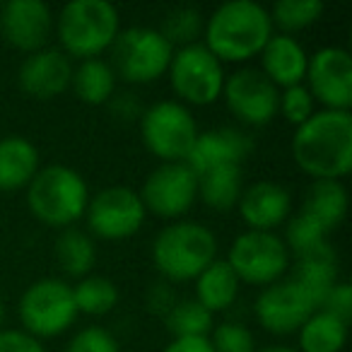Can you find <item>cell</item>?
<instances>
[{"instance_id": "33", "label": "cell", "mask_w": 352, "mask_h": 352, "mask_svg": "<svg viewBox=\"0 0 352 352\" xmlns=\"http://www.w3.org/2000/svg\"><path fill=\"white\" fill-rule=\"evenodd\" d=\"M326 234L328 232L321 230L311 217L299 212V215H294L292 220H289L287 232H285V236H287V244L285 246H289V249L294 251V256H302V254H307V251L316 249V246L326 244L328 241Z\"/></svg>"}, {"instance_id": "38", "label": "cell", "mask_w": 352, "mask_h": 352, "mask_svg": "<svg viewBox=\"0 0 352 352\" xmlns=\"http://www.w3.org/2000/svg\"><path fill=\"white\" fill-rule=\"evenodd\" d=\"M0 352H44V347L25 331H0Z\"/></svg>"}, {"instance_id": "31", "label": "cell", "mask_w": 352, "mask_h": 352, "mask_svg": "<svg viewBox=\"0 0 352 352\" xmlns=\"http://www.w3.org/2000/svg\"><path fill=\"white\" fill-rule=\"evenodd\" d=\"M321 0H280L270 12V22H275L287 32H297L314 25L321 17Z\"/></svg>"}, {"instance_id": "8", "label": "cell", "mask_w": 352, "mask_h": 352, "mask_svg": "<svg viewBox=\"0 0 352 352\" xmlns=\"http://www.w3.org/2000/svg\"><path fill=\"white\" fill-rule=\"evenodd\" d=\"M78 307L73 287L63 280L44 278L25 289L20 299V318L27 333L34 338H51L73 326Z\"/></svg>"}, {"instance_id": "16", "label": "cell", "mask_w": 352, "mask_h": 352, "mask_svg": "<svg viewBox=\"0 0 352 352\" xmlns=\"http://www.w3.org/2000/svg\"><path fill=\"white\" fill-rule=\"evenodd\" d=\"M51 10L41 0H10L0 10V34L20 51H41L51 34Z\"/></svg>"}, {"instance_id": "28", "label": "cell", "mask_w": 352, "mask_h": 352, "mask_svg": "<svg viewBox=\"0 0 352 352\" xmlns=\"http://www.w3.org/2000/svg\"><path fill=\"white\" fill-rule=\"evenodd\" d=\"M54 251L60 268L75 278H87V273L94 268V261H97V249H94L92 239L75 227L60 232Z\"/></svg>"}, {"instance_id": "32", "label": "cell", "mask_w": 352, "mask_h": 352, "mask_svg": "<svg viewBox=\"0 0 352 352\" xmlns=\"http://www.w3.org/2000/svg\"><path fill=\"white\" fill-rule=\"evenodd\" d=\"M201 30H203L201 10H196V8H176V10H171L169 15L164 17L160 34L164 36L171 46L174 44L188 46V44H196Z\"/></svg>"}, {"instance_id": "11", "label": "cell", "mask_w": 352, "mask_h": 352, "mask_svg": "<svg viewBox=\"0 0 352 352\" xmlns=\"http://www.w3.org/2000/svg\"><path fill=\"white\" fill-rule=\"evenodd\" d=\"M198 196V176L186 162H164L145 179L140 201L160 217H179Z\"/></svg>"}, {"instance_id": "22", "label": "cell", "mask_w": 352, "mask_h": 352, "mask_svg": "<svg viewBox=\"0 0 352 352\" xmlns=\"http://www.w3.org/2000/svg\"><path fill=\"white\" fill-rule=\"evenodd\" d=\"M39 171V152L30 140L8 135L0 140V191H17L30 186Z\"/></svg>"}, {"instance_id": "3", "label": "cell", "mask_w": 352, "mask_h": 352, "mask_svg": "<svg viewBox=\"0 0 352 352\" xmlns=\"http://www.w3.org/2000/svg\"><path fill=\"white\" fill-rule=\"evenodd\" d=\"M217 241L206 225L174 222L155 236L152 261L169 280H193L215 261Z\"/></svg>"}, {"instance_id": "10", "label": "cell", "mask_w": 352, "mask_h": 352, "mask_svg": "<svg viewBox=\"0 0 352 352\" xmlns=\"http://www.w3.org/2000/svg\"><path fill=\"white\" fill-rule=\"evenodd\" d=\"M227 263L239 280L254 285H273L289 265V251L273 232H244L236 236Z\"/></svg>"}, {"instance_id": "9", "label": "cell", "mask_w": 352, "mask_h": 352, "mask_svg": "<svg viewBox=\"0 0 352 352\" xmlns=\"http://www.w3.org/2000/svg\"><path fill=\"white\" fill-rule=\"evenodd\" d=\"M166 70L174 92L191 104L215 102L225 85L222 63L206 44H188L174 51Z\"/></svg>"}, {"instance_id": "19", "label": "cell", "mask_w": 352, "mask_h": 352, "mask_svg": "<svg viewBox=\"0 0 352 352\" xmlns=\"http://www.w3.org/2000/svg\"><path fill=\"white\" fill-rule=\"evenodd\" d=\"M292 208V196L275 182H258L241 191L239 210L244 222L256 232H268L278 227Z\"/></svg>"}, {"instance_id": "40", "label": "cell", "mask_w": 352, "mask_h": 352, "mask_svg": "<svg viewBox=\"0 0 352 352\" xmlns=\"http://www.w3.org/2000/svg\"><path fill=\"white\" fill-rule=\"evenodd\" d=\"M174 304H176L174 294H171V289L166 287V285H155V287L150 289V309L152 311H162L166 316V311H169Z\"/></svg>"}, {"instance_id": "29", "label": "cell", "mask_w": 352, "mask_h": 352, "mask_svg": "<svg viewBox=\"0 0 352 352\" xmlns=\"http://www.w3.org/2000/svg\"><path fill=\"white\" fill-rule=\"evenodd\" d=\"M73 299L78 314H92V316H102L109 314L118 304V287L109 278L102 275H87L73 287Z\"/></svg>"}, {"instance_id": "30", "label": "cell", "mask_w": 352, "mask_h": 352, "mask_svg": "<svg viewBox=\"0 0 352 352\" xmlns=\"http://www.w3.org/2000/svg\"><path fill=\"white\" fill-rule=\"evenodd\" d=\"M166 326L174 338H208L212 331V314L196 299H182L166 311Z\"/></svg>"}, {"instance_id": "42", "label": "cell", "mask_w": 352, "mask_h": 352, "mask_svg": "<svg viewBox=\"0 0 352 352\" xmlns=\"http://www.w3.org/2000/svg\"><path fill=\"white\" fill-rule=\"evenodd\" d=\"M3 321H6V302L0 299V326H3Z\"/></svg>"}, {"instance_id": "37", "label": "cell", "mask_w": 352, "mask_h": 352, "mask_svg": "<svg viewBox=\"0 0 352 352\" xmlns=\"http://www.w3.org/2000/svg\"><path fill=\"white\" fill-rule=\"evenodd\" d=\"M323 311L331 314V316L340 318L342 323L350 321L352 316V287L347 283H336L333 289L328 292L326 302H323Z\"/></svg>"}, {"instance_id": "25", "label": "cell", "mask_w": 352, "mask_h": 352, "mask_svg": "<svg viewBox=\"0 0 352 352\" xmlns=\"http://www.w3.org/2000/svg\"><path fill=\"white\" fill-rule=\"evenodd\" d=\"M198 193L215 210H230L241 198V164H222L198 174Z\"/></svg>"}, {"instance_id": "18", "label": "cell", "mask_w": 352, "mask_h": 352, "mask_svg": "<svg viewBox=\"0 0 352 352\" xmlns=\"http://www.w3.org/2000/svg\"><path fill=\"white\" fill-rule=\"evenodd\" d=\"M251 147H254V140L246 133L236 131V128L208 131L196 138V142H193L191 152L186 157V164L198 176L203 171L215 169V166L222 164H241L251 152Z\"/></svg>"}, {"instance_id": "13", "label": "cell", "mask_w": 352, "mask_h": 352, "mask_svg": "<svg viewBox=\"0 0 352 352\" xmlns=\"http://www.w3.org/2000/svg\"><path fill=\"white\" fill-rule=\"evenodd\" d=\"M309 92L336 111H350L352 104V58L345 49L326 46L307 65Z\"/></svg>"}, {"instance_id": "4", "label": "cell", "mask_w": 352, "mask_h": 352, "mask_svg": "<svg viewBox=\"0 0 352 352\" xmlns=\"http://www.w3.org/2000/svg\"><path fill=\"white\" fill-rule=\"evenodd\" d=\"M27 201L36 220L51 227H63L80 220L87 210V184L65 164H49L34 174Z\"/></svg>"}, {"instance_id": "41", "label": "cell", "mask_w": 352, "mask_h": 352, "mask_svg": "<svg viewBox=\"0 0 352 352\" xmlns=\"http://www.w3.org/2000/svg\"><path fill=\"white\" fill-rule=\"evenodd\" d=\"M258 352H299L294 347H287V345H268V347H261Z\"/></svg>"}, {"instance_id": "17", "label": "cell", "mask_w": 352, "mask_h": 352, "mask_svg": "<svg viewBox=\"0 0 352 352\" xmlns=\"http://www.w3.org/2000/svg\"><path fill=\"white\" fill-rule=\"evenodd\" d=\"M73 65L58 49H41L30 54L20 65V85L36 99H54L70 85Z\"/></svg>"}, {"instance_id": "24", "label": "cell", "mask_w": 352, "mask_h": 352, "mask_svg": "<svg viewBox=\"0 0 352 352\" xmlns=\"http://www.w3.org/2000/svg\"><path fill=\"white\" fill-rule=\"evenodd\" d=\"M196 280V302H201L210 314L227 309L239 292V278L234 275L227 261H212Z\"/></svg>"}, {"instance_id": "34", "label": "cell", "mask_w": 352, "mask_h": 352, "mask_svg": "<svg viewBox=\"0 0 352 352\" xmlns=\"http://www.w3.org/2000/svg\"><path fill=\"white\" fill-rule=\"evenodd\" d=\"M210 345L215 352H256L254 333L244 323L225 321L217 328H212Z\"/></svg>"}, {"instance_id": "27", "label": "cell", "mask_w": 352, "mask_h": 352, "mask_svg": "<svg viewBox=\"0 0 352 352\" xmlns=\"http://www.w3.org/2000/svg\"><path fill=\"white\" fill-rule=\"evenodd\" d=\"M347 338V323L326 311H314L299 328L302 352H340Z\"/></svg>"}, {"instance_id": "2", "label": "cell", "mask_w": 352, "mask_h": 352, "mask_svg": "<svg viewBox=\"0 0 352 352\" xmlns=\"http://www.w3.org/2000/svg\"><path fill=\"white\" fill-rule=\"evenodd\" d=\"M273 36L270 12L254 0H230L210 15L206 46L217 60H246Z\"/></svg>"}, {"instance_id": "23", "label": "cell", "mask_w": 352, "mask_h": 352, "mask_svg": "<svg viewBox=\"0 0 352 352\" xmlns=\"http://www.w3.org/2000/svg\"><path fill=\"white\" fill-rule=\"evenodd\" d=\"M302 212L307 217H311L321 230H336L347 212L345 186L340 182H333V179H316L307 188Z\"/></svg>"}, {"instance_id": "7", "label": "cell", "mask_w": 352, "mask_h": 352, "mask_svg": "<svg viewBox=\"0 0 352 352\" xmlns=\"http://www.w3.org/2000/svg\"><path fill=\"white\" fill-rule=\"evenodd\" d=\"M142 140L147 150L164 162H186L198 128L191 111L179 102H157L142 113L140 121Z\"/></svg>"}, {"instance_id": "26", "label": "cell", "mask_w": 352, "mask_h": 352, "mask_svg": "<svg viewBox=\"0 0 352 352\" xmlns=\"http://www.w3.org/2000/svg\"><path fill=\"white\" fill-rule=\"evenodd\" d=\"M70 85H73L75 94H78L85 104H94V107H97V104L109 102V97L113 94L116 73H113L107 60L87 58L73 70Z\"/></svg>"}, {"instance_id": "1", "label": "cell", "mask_w": 352, "mask_h": 352, "mask_svg": "<svg viewBox=\"0 0 352 352\" xmlns=\"http://www.w3.org/2000/svg\"><path fill=\"white\" fill-rule=\"evenodd\" d=\"M292 155L304 171L316 179L340 182L352 166V116L350 111L326 109L297 128Z\"/></svg>"}, {"instance_id": "39", "label": "cell", "mask_w": 352, "mask_h": 352, "mask_svg": "<svg viewBox=\"0 0 352 352\" xmlns=\"http://www.w3.org/2000/svg\"><path fill=\"white\" fill-rule=\"evenodd\" d=\"M164 352H215L208 338H174Z\"/></svg>"}, {"instance_id": "5", "label": "cell", "mask_w": 352, "mask_h": 352, "mask_svg": "<svg viewBox=\"0 0 352 352\" xmlns=\"http://www.w3.org/2000/svg\"><path fill=\"white\" fill-rule=\"evenodd\" d=\"M118 34V10L109 0H73L60 10L58 36L68 54L94 58L113 44Z\"/></svg>"}, {"instance_id": "15", "label": "cell", "mask_w": 352, "mask_h": 352, "mask_svg": "<svg viewBox=\"0 0 352 352\" xmlns=\"http://www.w3.org/2000/svg\"><path fill=\"white\" fill-rule=\"evenodd\" d=\"M314 309L316 307L309 299V294L289 278L283 283H273L261 292L256 302V316L265 331L285 336V333L299 331L304 321L314 314Z\"/></svg>"}, {"instance_id": "14", "label": "cell", "mask_w": 352, "mask_h": 352, "mask_svg": "<svg viewBox=\"0 0 352 352\" xmlns=\"http://www.w3.org/2000/svg\"><path fill=\"white\" fill-rule=\"evenodd\" d=\"M227 107L244 123L265 126L278 113L280 92L261 70L244 68L232 73L222 85Z\"/></svg>"}, {"instance_id": "21", "label": "cell", "mask_w": 352, "mask_h": 352, "mask_svg": "<svg viewBox=\"0 0 352 352\" xmlns=\"http://www.w3.org/2000/svg\"><path fill=\"white\" fill-rule=\"evenodd\" d=\"M336 278H338V258L328 241L316 246V249L307 251V254L297 256V268H294L292 280L309 294V299H311L316 309L323 307L328 292L338 283Z\"/></svg>"}, {"instance_id": "36", "label": "cell", "mask_w": 352, "mask_h": 352, "mask_svg": "<svg viewBox=\"0 0 352 352\" xmlns=\"http://www.w3.org/2000/svg\"><path fill=\"white\" fill-rule=\"evenodd\" d=\"M68 352H121L116 338L99 326L82 328L68 342Z\"/></svg>"}, {"instance_id": "35", "label": "cell", "mask_w": 352, "mask_h": 352, "mask_svg": "<svg viewBox=\"0 0 352 352\" xmlns=\"http://www.w3.org/2000/svg\"><path fill=\"white\" fill-rule=\"evenodd\" d=\"M278 109L285 113V118L289 123H294L299 128L314 116V97L304 85H294V87H287L280 94Z\"/></svg>"}, {"instance_id": "6", "label": "cell", "mask_w": 352, "mask_h": 352, "mask_svg": "<svg viewBox=\"0 0 352 352\" xmlns=\"http://www.w3.org/2000/svg\"><path fill=\"white\" fill-rule=\"evenodd\" d=\"M174 56V46L152 27H128L111 44L113 73L128 82H152L160 78Z\"/></svg>"}, {"instance_id": "20", "label": "cell", "mask_w": 352, "mask_h": 352, "mask_svg": "<svg viewBox=\"0 0 352 352\" xmlns=\"http://www.w3.org/2000/svg\"><path fill=\"white\" fill-rule=\"evenodd\" d=\"M263 56V70L261 73L275 85V87H294L302 85V80L307 78V65L309 56L304 54V49L287 34H275L265 41V46L261 49Z\"/></svg>"}, {"instance_id": "12", "label": "cell", "mask_w": 352, "mask_h": 352, "mask_svg": "<svg viewBox=\"0 0 352 352\" xmlns=\"http://www.w3.org/2000/svg\"><path fill=\"white\" fill-rule=\"evenodd\" d=\"M87 225L102 239H126L145 222V206L128 186H109L87 201Z\"/></svg>"}]
</instances>
